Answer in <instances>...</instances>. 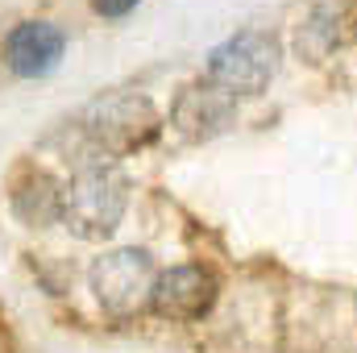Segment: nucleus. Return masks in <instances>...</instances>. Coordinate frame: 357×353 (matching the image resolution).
Returning <instances> with one entry per match:
<instances>
[{
    "label": "nucleus",
    "instance_id": "nucleus-1",
    "mask_svg": "<svg viewBox=\"0 0 357 353\" xmlns=\"http://www.w3.org/2000/svg\"><path fill=\"white\" fill-rule=\"evenodd\" d=\"M129 204V183L116 167L108 163H91L71 179V187H63V220L75 237H108Z\"/></svg>",
    "mask_w": 357,
    "mask_h": 353
},
{
    "label": "nucleus",
    "instance_id": "nucleus-2",
    "mask_svg": "<svg viewBox=\"0 0 357 353\" xmlns=\"http://www.w3.org/2000/svg\"><path fill=\"white\" fill-rule=\"evenodd\" d=\"M84 133L104 154H129L154 142L158 133V108L137 91H108L84 108Z\"/></svg>",
    "mask_w": 357,
    "mask_h": 353
},
{
    "label": "nucleus",
    "instance_id": "nucleus-3",
    "mask_svg": "<svg viewBox=\"0 0 357 353\" xmlns=\"http://www.w3.org/2000/svg\"><path fill=\"white\" fill-rule=\"evenodd\" d=\"M278 71V38L266 29H241L208 54V80L233 96H258Z\"/></svg>",
    "mask_w": 357,
    "mask_h": 353
},
{
    "label": "nucleus",
    "instance_id": "nucleus-4",
    "mask_svg": "<svg viewBox=\"0 0 357 353\" xmlns=\"http://www.w3.org/2000/svg\"><path fill=\"white\" fill-rule=\"evenodd\" d=\"M154 258L146 250H112L91 266V291L100 299V308L116 320L137 316L150 299H154Z\"/></svg>",
    "mask_w": 357,
    "mask_h": 353
},
{
    "label": "nucleus",
    "instance_id": "nucleus-5",
    "mask_svg": "<svg viewBox=\"0 0 357 353\" xmlns=\"http://www.w3.org/2000/svg\"><path fill=\"white\" fill-rule=\"evenodd\" d=\"M216 303V278L204 266H171L154 283L150 308L162 320H199Z\"/></svg>",
    "mask_w": 357,
    "mask_h": 353
},
{
    "label": "nucleus",
    "instance_id": "nucleus-6",
    "mask_svg": "<svg viewBox=\"0 0 357 353\" xmlns=\"http://www.w3.org/2000/svg\"><path fill=\"white\" fill-rule=\"evenodd\" d=\"M357 42V0H316L299 25V54L320 63Z\"/></svg>",
    "mask_w": 357,
    "mask_h": 353
},
{
    "label": "nucleus",
    "instance_id": "nucleus-7",
    "mask_svg": "<svg viewBox=\"0 0 357 353\" xmlns=\"http://www.w3.org/2000/svg\"><path fill=\"white\" fill-rule=\"evenodd\" d=\"M63 50H67V33L50 21H21L4 38V63L21 80H38L46 71H54Z\"/></svg>",
    "mask_w": 357,
    "mask_h": 353
},
{
    "label": "nucleus",
    "instance_id": "nucleus-8",
    "mask_svg": "<svg viewBox=\"0 0 357 353\" xmlns=\"http://www.w3.org/2000/svg\"><path fill=\"white\" fill-rule=\"evenodd\" d=\"M233 108H237L233 91H225L212 80H199V84L178 91L175 108H171V121H175L178 133H187V137H212V133H220L233 121Z\"/></svg>",
    "mask_w": 357,
    "mask_h": 353
},
{
    "label": "nucleus",
    "instance_id": "nucleus-9",
    "mask_svg": "<svg viewBox=\"0 0 357 353\" xmlns=\"http://www.w3.org/2000/svg\"><path fill=\"white\" fill-rule=\"evenodd\" d=\"M13 216L33 225V229L50 225V220H63V187L46 171H29L13 187Z\"/></svg>",
    "mask_w": 357,
    "mask_h": 353
},
{
    "label": "nucleus",
    "instance_id": "nucleus-10",
    "mask_svg": "<svg viewBox=\"0 0 357 353\" xmlns=\"http://www.w3.org/2000/svg\"><path fill=\"white\" fill-rule=\"evenodd\" d=\"M91 8H96L100 17H125V13L137 8V0H91Z\"/></svg>",
    "mask_w": 357,
    "mask_h": 353
}]
</instances>
